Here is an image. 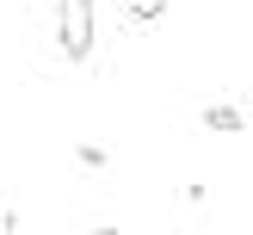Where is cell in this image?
I'll return each instance as SVG.
<instances>
[{
  "instance_id": "3",
  "label": "cell",
  "mask_w": 253,
  "mask_h": 235,
  "mask_svg": "<svg viewBox=\"0 0 253 235\" xmlns=\"http://www.w3.org/2000/svg\"><path fill=\"white\" fill-rule=\"evenodd\" d=\"M124 12H130V25H155L167 19V0H124Z\"/></svg>"
},
{
  "instance_id": "2",
  "label": "cell",
  "mask_w": 253,
  "mask_h": 235,
  "mask_svg": "<svg viewBox=\"0 0 253 235\" xmlns=\"http://www.w3.org/2000/svg\"><path fill=\"white\" fill-rule=\"evenodd\" d=\"M204 130L235 136V130H247V111H241V105H204Z\"/></svg>"
},
{
  "instance_id": "4",
  "label": "cell",
  "mask_w": 253,
  "mask_h": 235,
  "mask_svg": "<svg viewBox=\"0 0 253 235\" xmlns=\"http://www.w3.org/2000/svg\"><path fill=\"white\" fill-rule=\"evenodd\" d=\"M74 161H81L86 173H105V167H111V148H99V142H81V148H74Z\"/></svg>"
},
{
  "instance_id": "1",
  "label": "cell",
  "mask_w": 253,
  "mask_h": 235,
  "mask_svg": "<svg viewBox=\"0 0 253 235\" xmlns=\"http://www.w3.org/2000/svg\"><path fill=\"white\" fill-rule=\"evenodd\" d=\"M93 37H99L93 0H56V44H62V56L86 62V56H93Z\"/></svg>"
},
{
  "instance_id": "5",
  "label": "cell",
  "mask_w": 253,
  "mask_h": 235,
  "mask_svg": "<svg viewBox=\"0 0 253 235\" xmlns=\"http://www.w3.org/2000/svg\"><path fill=\"white\" fill-rule=\"evenodd\" d=\"M93 235H124V229H93Z\"/></svg>"
}]
</instances>
